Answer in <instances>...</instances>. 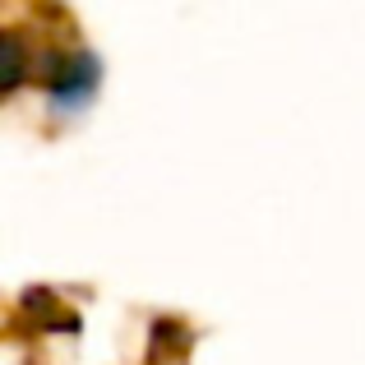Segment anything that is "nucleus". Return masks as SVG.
I'll return each instance as SVG.
<instances>
[{
	"mask_svg": "<svg viewBox=\"0 0 365 365\" xmlns=\"http://www.w3.org/2000/svg\"><path fill=\"white\" fill-rule=\"evenodd\" d=\"M37 83L46 93V107L56 120H70L98 98L102 88V61L83 46H56L37 56Z\"/></svg>",
	"mask_w": 365,
	"mask_h": 365,
	"instance_id": "1",
	"label": "nucleus"
},
{
	"mask_svg": "<svg viewBox=\"0 0 365 365\" xmlns=\"http://www.w3.org/2000/svg\"><path fill=\"white\" fill-rule=\"evenodd\" d=\"M28 79H37V61H33V46L24 42V33L5 28L0 33V98L19 93Z\"/></svg>",
	"mask_w": 365,
	"mask_h": 365,
	"instance_id": "2",
	"label": "nucleus"
}]
</instances>
